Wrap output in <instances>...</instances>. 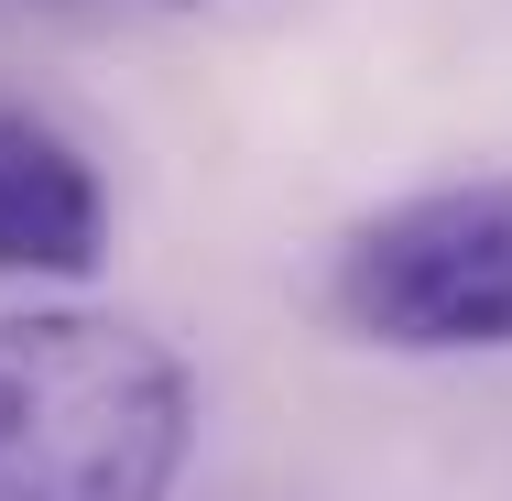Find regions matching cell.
Here are the masks:
<instances>
[{
	"instance_id": "cell-3",
	"label": "cell",
	"mask_w": 512,
	"mask_h": 501,
	"mask_svg": "<svg viewBox=\"0 0 512 501\" xmlns=\"http://www.w3.org/2000/svg\"><path fill=\"white\" fill-rule=\"evenodd\" d=\"M99 262H109L99 164L44 109L0 99V273H22V284H88Z\"/></svg>"
},
{
	"instance_id": "cell-1",
	"label": "cell",
	"mask_w": 512,
	"mask_h": 501,
	"mask_svg": "<svg viewBox=\"0 0 512 501\" xmlns=\"http://www.w3.org/2000/svg\"><path fill=\"white\" fill-rule=\"evenodd\" d=\"M186 360L99 305H0V501H175Z\"/></svg>"
},
{
	"instance_id": "cell-2",
	"label": "cell",
	"mask_w": 512,
	"mask_h": 501,
	"mask_svg": "<svg viewBox=\"0 0 512 501\" xmlns=\"http://www.w3.org/2000/svg\"><path fill=\"white\" fill-rule=\"evenodd\" d=\"M327 316L404 360L512 349V175L425 186L360 218L327 262Z\"/></svg>"
}]
</instances>
